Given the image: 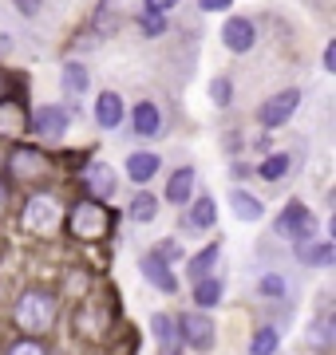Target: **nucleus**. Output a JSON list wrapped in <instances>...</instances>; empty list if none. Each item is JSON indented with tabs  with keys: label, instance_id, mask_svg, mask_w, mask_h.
<instances>
[{
	"label": "nucleus",
	"instance_id": "obj_1",
	"mask_svg": "<svg viewBox=\"0 0 336 355\" xmlns=\"http://www.w3.org/2000/svg\"><path fill=\"white\" fill-rule=\"evenodd\" d=\"M12 320L16 328L28 331V336H44V331H52L56 324V296L48 288H24L20 292V300L12 308Z\"/></svg>",
	"mask_w": 336,
	"mask_h": 355
},
{
	"label": "nucleus",
	"instance_id": "obj_2",
	"mask_svg": "<svg viewBox=\"0 0 336 355\" xmlns=\"http://www.w3.org/2000/svg\"><path fill=\"white\" fill-rule=\"evenodd\" d=\"M64 225H67L72 237H79V241H103L107 233H111V225H115V217H111V209H107L103 202L83 198V202L64 217Z\"/></svg>",
	"mask_w": 336,
	"mask_h": 355
},
{
	"label": "nucleus",
	"instance_id": "obj_3",
	"mask_svg": "<svg viewBox=\"0 0 336 355\" xmlns=\"http://www.w3.org/2000/svg\"><path fill=\"white\" fill-rule=\"evenodd\" d=\"M64 225V209L52 193H32L24 202V229L36 237H52L56 229Z\"/></svg>",
	"mask_w": 336,
	"mask_h": 355
},
{
	"label": "nucleus",
	"instance_id": "obj_4",
	"mask_svg": "<svg viewBox=\"0 0 336 355\" xmlns=\"http://www.w3.org/2000/svg\"><path fill=\"white\" fill-rule=\"evenodd\" d=\"M297 107H301V91L297 87H285V91H277V95H269V99L258 107V123L265 130H273V127H285L293 114H297Z\"/></svg>",
	"mask_w": 336,
	"mask_h": 355
},
{
	"label": "nucleus",
	"instance_id": "obj_5",
	"mask_svg": "<svg viewBox=\"0 0 336 355\" xmlns=\"http://www.w3.org/2000/svg\"><path fill=\"white\" fill-rule=\"evenodd\" d=\"M312 214H309V205L305 202H289L281 209V214H277V221H273V233H281V237H293V241H309L312 237Z\"/></svg>",
	"mask_w": 336,
	"mask_h": 355
},
{
	"label": "nucleus",
	"instance_id": "obj_6",
	"mask_svg": "<svg viewBox=\"0 0 336 355\" xmlns=\"http://www.w3.org/2000/svg\"><path fill=\"white\" fill-rule=\"evenodd\" d=\"M67 123H72V114H67L64 103H48V107H36L32 111V119H28V130L32 135H40V139H64Z\"/></svg>",
	"mask_w": 336,
	"mask_h": 355
},
{
	"label": "nucleus",
	"instance_id": "obj_7",
	"mask_svg": "<svg viewBox=\"0 0 336 355\" xmlns=\"http://www.w3.org/2000/svg\"><path fill=\"white\" fill-rule=\"evenodd\" d=\"M83 186L91 190V198H95V202H103V198H115V190H119L115 166L103 162V158L87 162V166H83Z\"/></svg>",
	"mask_w": 336,
	"mask_h": 355
},
{
	"label": "nucleus",
	"instance_id": "obj_8",
	"mask_svg": "<svg viewBox=\"0 0 336 355\" xmlns=\"http://www.w3.org/2000/svg\"><path fill=\"white\" fill-rule=\"evenodd\" d=\"M178 336L186 340V347H194V352H210V347H214V324H210V316H202V312H182Z\"/></svg>",
	"mask_w": 336,
	"mask_h": 355
},
{
	"label": "nucleus",
	"instance_id": "obj_9",
	"mask_svg": "<svg viewBox=\"0 0 336 355\" xmlns=\"http://www.w3.org/2000/svg\"><path fill=\"white\" fill-rule=\"evenodd\" d=\"M221 44H226L233 55H246V51L258 44V28H253V20H246V16H230V20L221 24Z\"/></svg>",
	"mask_w": 336,
	"mask_h": 355
},
{
	"label": "nucleus",
	"instance_id": "obj_10",
	"mask_svg": "<svg viewBox=\"0 0 336 355\" xmlns=\"http://www.w3.org/2000/svg\"><path fill=\"white\" fill-rule=\"evenodd\" d=\"M139 272L146 277V284H155L158 292H178V277H174V268H170L155 249L139 257Z\"/></svg>",
	"mask_w": 336,
	"mask_h": 355
},
{
	"label": "nucleus",
	"instance_id": "obj_11",
	"mask_svg": "<svg viewBox=\"0 0 336 355\" xmlns=\"http://www.w3.org/2000/svg\"><path fill=\"white\" fill-rule=\"evenodd\" d=\"M8 166H12V174L20 178V182H40V178L52 170V162H48L40 150H32V146H20V150L12 154V162H8Z\"/></svg>",
	"mask_w": 336,
	"mask_h": 355
},
{
	"label": "nucleus",
	"instance_id": "obj_12",
	"mask_svg": "<svg viewBox=\"0 0 336 355\" xmlns=\"http://www.w3.org/2000/svg\"><path fill=\"white\" fill-rule=\"evenodd\" d=\"M131 130L142 135V139L162 135V111H158V103H151V99L135 103V111H131Z\"/></svg>",
	"mask_w": 336,
	"mask_h": 355
},
{
	"label": "nucleus",
	"instance_id": "obj_13",
	"mask_svg": "<svg viewBox=\"0 0 336 355\" xmlns=\"http://www.w3.org/2000/svg\"><path fill=\"white\" fill-rule=\"evenodd\" d=\"M194 182H198L194 166H178V170L170 174V182H167V202L170 205H186L190 198H194Z\"/></svg>",
	"mask_w": 336,
	"mask_h": 355
},
{
	"label": "nucleus",
	"instance_id": "obj_14",
	"mask_svg": "<svg viewBox=\"0 0 336 355\" xmlns=\"http://www.w3.org/2000/svg\"><path fill=\"white\" fill-rule=\"evenodd\" d=\"M123 114H127V107H123V95H115V91H103L99 99H95V123L103 130H115L119 123H123Z\"/></svg>",
	"mask_w": 336,
	"mask_h": 355
},
{
	"label": "nucleus",
	"instance_id": "obj_15",
	"mask_svg": "<svg viewBox=\"0 0 336 355\" xmlns=\"http://www.w3.org/2000/svg\"><path fill=\"white\" fill-rule=\"evenodd\" d=\"M158 166H162V158H158V154H151V150L127 154V178H131V182H139V186H146V182L158 174Z\"/></svg>",
	"mask_w": 336,
	"mask_h": 355
},
{
	"label": "nucleus",
	"instance_id": "obj_16",
	"mask_svg": "<svg viewBox=\"0 0 336 355\" xmlns=\"http://www.w3.org/2000/svg\"><path fill=\"white\" fill-rule=\"evenodd\" d=\"M20 130H28V114L20 107V99L0 95V135H20Z\"/></svg>",
	"mask_w": 336,
	"mask_h": 355
},
{
	"label": "nucleus",
	"instance_id": "obj_17",
	"mask_svg": "<svg viewBox=\"0 0 336 355\" xmlns=\"http://www.w3.org/2000/svg\"><path fill=\"white\" fill-rule=\"evenodd\" d=\"M186 205H190V214H186V225L198 229V233H202V229H210L214 221H218V205H214V198H210V193H202V198H190Z\"/></svg>",
	"mask_w": 336,
	"mask_h": 355
},
{
	"label": "nucleus",
	"instance_id": "obj_18",
	"mask_svg": "<svg viewBox=\"0 0 336 355\" xmlns=\"http://www.w3.org/2000/svg\"><path fill=\"white\" fill-rule=\"evenodd\" d=\"M218 257H221L218 245H206V249H198V253L190 257V265H186V277H190V280L214 277V268H218Z\"/></svg>",
	"mask_w": 336,
	"mask_h": 355
},
{
	"label": "nucleus",
	"instance_id": "obj_19",
	"mask_svg": "<svg viewBox=\"0 0 336 355\" xmlns=\"http://www.w3.org/2000/svg\"><path fill=\"white\" fill-rule=\"evenodd\" d=\"M64 95H72V99H79V95H83V91L91 87V76H87V67L79 64V60H67L64 64Z\"/></svg>",
	"mask_w": 336,
	"mask_h": 355
},
{
	"label": "nucleus",
	"instance_id": "obj_20",
	"mask_svg": "<svg viewBox=\"0 0 336 355\" xmlns=\"http://www.w3.org/2000/svg\"><path fill=\"white\" fill-rule=\"evenodd\" d=\"M107 324H111V316H107L103 308H87V312H79L76 316L79 336H87V340H99V336L107 331Z\"/></svg>",
	"mask_w": 336,
	"mask_h": 355
},
{
	"label": "nucleus",
	"instance_id": "obj_21",
	"mask_svg": "<svg viewBox=\"0 0 336 355\" xmlns=\"http://www.w3.org/2000/svg\"><path fill=\"white\" fill-rule=\"evenodd\" d=\"M127 214H131V221H139V225H151V221L158 217V198H155L151 190H139Z\"/></svg>",
	"mask_w": 336,
	"mask_h": 355
},
{
	"label": "nucleus",
	"instance_id": "obj_22",
	"mask_svg": "<svg viewBox=\"0 0 336 355\" xmlns=\"http://www.w3.org/2000/svg\"><path fill=\"white\" fill-rule=\"evenodd\" d=\"M301 265H312V268H328L336 265V249L328 241H317V245H301Z\"/></svg>",
	"mask_w": 336,
	"mask_h": 355
},
{
	"label": "nucleus",
	"instance_id": "obj_23",
	"mask_svg": "<svg viewBox=\"0 0 336 355\" xmlns=\"http://www.w3.org/2000/svg\"><path fill=\"white\" fill-rule=\"evenodd\" d=\"M230 205H233V214L242 217V221H261V214H265V205H261L253 193H246V190H233Z\"/></svg>",
	"mask_w": 336,
	"mask_h": 355
},
{
	"label": "nucleus",
	"instance_id": "obj_24",
	"mask_svg": "<svg viewBox=\"0 0 336 355\" xmlns=\"http://www.w3.org/2000/svg\"><path fill=\"white\" fill-rule=\"evenodd\" d=\"M289 166H293V154L277 150V154H269V158H265V162L258 166V174L265 178V182H281V178L289 174Z\"/></svg>",
	"mask_w": 336,
	"mask_h": 355
},
{
	"label": "nucleus",
	"instance_id": "obj_25",
	"mask_svg": "<svg viewBox=\"0 0 336 355\" xmlns=\"http://www.w3.org/2000/svg\"><path fill=\"white\" fill-rule=\"evenodd\" d=\"M218 300H221V280H218V277L194 280V304H198V308H214Z\"/></svg>",
	"mask_w": 336,
	"mask_h": 355
},
{
	"label": "nucleus",
	"instance_id": "obj_26",
	"mask_svg": "<svg viewBox=\"0 0 336 355\" xmlns=\"http://www.w3.org/2000/svg\"><path fill=\"white\" fill-rule=\"evenodd\" d=\"M277 347H281L277 328H258L253 331V340H249V355H273Z\"/></svg>",
	"mask_w": 336,
	"mask_h": 355
},
{
	"label": "nucleus",
	"instance_id": "obj_27",
	"mask_svg": "<svg viewBox=\"0 0 336 355\" xmlns=\"http://www.w3.org/2000/svg\"><path fill=\"white\" fill-rule=\"evenodd\" d=\"M115 20H119L115 0H99V8H95V32L99 36H111L115 32Z\"/></svg>",
	"mask_w": 336,
	"mask_h": 355
},
{
	"label": "nucleus",
	"instance_id": "obj_28",
	"mask_svg": "<svg viewBox=\"0 0 336 355\" xmlns=\"http://www.w3.org/2000/svg\"><path fill=\"white\" fill-rule=\"evenodd\" d=\"M210 103H214V107H230L233 103V79L230 76H214L210 79Z\"/></svg>",
	"mask_w": 336,
	"mask_h": 355
},
{
	"label": "nucleus",
	"instance_id": "obj_29",
	"mask_svg": "<svg viewBox=\"0 0 336 355\" xmlns=\"http://www.w3.org/2000/svg\"><path fill=\"white\" fill-rule=\"evenodd\" d=\"M139 28H142V36H146V40L167 36V16H162V12H146V8H142V12H139Z\"/></svg>",
	"mask_w": 336,
	"mask_h": 355
},
{
	"label": "nucleus",
	"instance_id": "obj_30",
	"mask_svg": "<svg viewBox=\"0 0 336 355\" xmlns=\"http://www.w3.org/2000/svg\"><path fill=\"white\" fill-rule=\"evenodd\" d=\"M309 340L317 343V352H324V347L333 343V320H328V316H321V320H317V324L309 328Z\"/></svg>",
	"mask_w": 336,
	"mask_h": 355
},
{
	"label": "nucleus",
	"instance_id": "obj_31",
	"mask_svg": "<svg viewBox=\"0 0 336 355\" xmlns=\"http://www.w3.org/2000/svg\"><path fill=\"white\" fill-rule=\"evenodd\" d=\"M151 331H155V340L162 343V347H170V340H174V324H170L167 312H158V316L151 320Z\"/></svg>",
	"mask_w": 336,
	"mask_h": 355
},
{
	"label": "nucleus",
	"instance_id": "obj_32",
	"mask_svg": "<svg viewBox=\"0 0 336 355\" xmlns=\"http://www.w3.org/2000/svg\"><path fill=\"white\" fill-rule=\"evenodd\" d=\"M258 292L261 296H285V277L281 272H265V277L258 280Z\"/></svg>",
	"mask_w": 336,
	"mask_h": 355
},
{
	"label": "nucleus",
	"instance_id": "obj_33",
	"mask_svg": "<svg viewBox=\"0 0 336 355\" xmlns=\"http://www.w3.org/2000/svg\"><path fill=\"white\" fill-rule=\"evenodd\" d=\"M4 355H48V352H44V343H40V340H32V336H28V340H16Z\"/></svg>",
	"mask_w": 336,
	"mask_h": 355
},
{
	"label": "nucleus",
	"instance_id": "obj_34",
	"mask_svg": "<svg viewBox=\"0 0 336 355\" xmlns=\"http://www.w3.org/2000/svg\"><path fill=\"white\" fill-rule=\"evenodd\" d=\"M155 253L162 257L167 265H174V261H182V245H178V241H162V245L155 249Z\"/></svg>",
	"mask_w": 336,
	"mask_h": 355
},
{
	"label": "nucleus",
	"instance_id": "obj_35",
	"mask_svg": "<svg viewBox=\"0 0 336 355\" xmlns=\"http://www.w3.org/2000/svg\"><path fill=\"white\" fill-rule=\"evenodd\" d=\"M174 4H178V0H142V8H146V12H162V16H167Z\"/></svg>",
	"mask_w": 336,
	"mask_h": 355
},
{
	"label": "nucleus",
	"instance_id": "obj_36",
	"mask_svg": "<svg viewBox=\"0 0 336 355\" xmlns=\"http://www.w3.org/2000/svg\"><path fill=\"white\" fill-rule=\"evenodd\" d=\"M230 4H233V0H198V8H202V12H226Z\"/></svg>",
	"mask_w": 336,
	"mask_h": 355
},
{
	"label": "nucleus",
	"instance_id": "obj_37",
	"mask_svg": "<svg viewBox=\"0 0 336 355\" xmlns=\"http://www.w3.org/2000/svg\"><path fill=\"white\" fill-rule=\"evenodd\" d=\"M324 67H328V71H336V40H328V44H324Z\"/></svg>",
	"mask_w": 336,
	"mask_h": 355
},
{
	"label": "nucleus",
	"instance_id": "obj_38",
	"mask_svg": "<svg viewBox=\"0 0 336 355\" xmlns=\"http://www.w3.org/2000/svg\"><path fill=\"white\" fill-rule=\"evenodd\" d=\"M16 8H20L24 16H36L40 12V0H16Z\"/></svg>",
	"mask_w": 336,
	"mask_h": 355
},
{
	"label": "nucleus",
	"instance_id": "obj_39",
	"mask_svg": "<svg viewBox=\"0 0 336 355\" xmlns=\"http://www.w3.org/2000/svg\"><path fill=\"white\" fill-rule=\"evenodd\" d=\"M4 205H8V190H4V182H0V214H4Z\"/></svg>",
	"mask_w": 336,
	"mask_h": 355
},
{
	"label": "nucleus",
	"instance_id": "obj_40",
	"mask_svg": "<svg viewBox=\"0 0 336 355\" xmlns=\"http://www.w3.org/2000/svg\"><path fill=\"white\" fill-rule=\"evenodd\" d=\"M0 51H8V40H0Z\"/></svg>",
	"mask_w": 336,
	"mask_h": 355
}]
</instances>
